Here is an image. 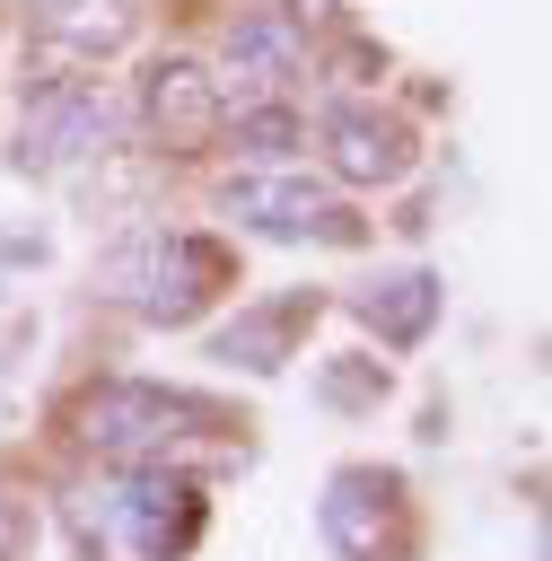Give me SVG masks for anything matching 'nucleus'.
Returning a JSON list of instances; mask_svg holds the SVG:
<instances>
[{
	"mask_svg": "<svg viewBox=\"0 0 552 561\" xmlns=\"http://www.w3.org/2000/svg\"><path fill=\"white\" fill-rule=\"evenodd\" d=\"M324 158H333V175H342V184H394V175L412 167V140H403V123L342 105V114L324 123Z\"/></svg>",
	"mask_w": 552,
	"mask_h": 561,
	"instance_id": "obj_9",
	"label": "nucleus"
},
{
	"mask_svg": "<svg viewBox=\"0 0 552 561\" xmlns=\"http://www.w3.org/2000/svg\"><path fill=\"white\" fill-rule=\"evenodd\" d=\"M219 105H272L289 79H298V18L289 9H254L228 26V53H219Z\"/></svg>",
	"mask_w": 552,
	"mask_h": 561,
	"instance_id": "obj_5",
	"label": "nucleus"
},
{
	"mask_svg": "<svg viewBox=\"0 0 552 561\" xmlns=\"http://www.w3.org/2000/svg\"><path fill=\"white\" fill-rule=\"evenodd\" d=\"M394 517H403L394 473L350 465V473L324 482V543H333L342 561H386V552H394Z\"/></svg>",
	"mask_w": 552,
	"mask_h": 561,
	"instance_id": "obj_7",
	"label": "nucleus"
},
{
	"mask_svg": "<svg viewBox=\"0 0 552 561\" xmlns=\"http://www.w3.org/2000/svg\"><path fill=\"white\" fill-rule=\"evenodd\" d=\"M114 140V105H105V88L96 79H70V88H53L35 114H26V131H18V167H70V158H88V149H105Z\"/></svg>",
	"mask_w": 552,
	"mask_h": 561,
	"instance_id": "obj_6",
	"label": "nucleus"
},
{
	"mask_svg": "<svg viewBox=\"0 0 552 561\" xmlns=\"http://www.w3.org/2000/svg\"><path fill=\"white\" fill-rule=\"evenodd\" d=\"M140 114H149V131H158L166 149H193V140L219 131V79H210L202 61H184V53H166V61H149V79H140Z\"/></svg>",
	"mask_w": 552,
	"mask_h": 561,
	"instance_id": "obj_8",
	"label": "nucleus"
},
{
	"mask_svg": "<svg viewBox=\"0 0 552 561\" xmlns=\"http://www.w3.org/2000/svg\"><path fill=\"white\" fill-rule=\"evenodd\" d=\"M26 543H35L26 508H18V500H0V561H26Z\"/></svg>",
	"mask_w": 552,
	"mask_h": 561,
	"instance_id": "obj_15",
	"label": "nucleus"
},
{
	"mask_svg": "<svg viewBox=\"0 0 552 561\" xmlns=\"http://www.w3.org/2000/svg\"><path fill=\"white\" fill-rule=\"evenodd\" d=\"M359 316H368V333H377V342L412 351V342L438 324V280H429V272H394V280L359 289Z\"/></svg>",
	"mask_w": 552,
	"mask_h": 561,
	"instance_id": "obj_11",
	"label": "nucleus"
},
{
	"mask_svg": "<svg viewBox=\"0 0 552 561\" xmlns=\"http://www.w3.org/2000/svg\"><path fill=\"white\" fill-rule=\"evenodd\" d=\"M228 219H245L254 237H324V245H359V210L333 202L307 175H237L228 184Z\"/></svg>",
	"mask_w": 552,
	"mask_h": 561,
	"instance_id": "obj_4",
	"label": "nucleus"
},
{
	"mask_svg": "<svg viewBox=\"0 0 552 561\" xmlns=\"http://www.w3.org/2000/svg\"><path fill=\"white\" fill-rule=\"evenodd\" d=\"M342 0H289V18H333Z\"/></svg>",
	"mask_w": 552,
	"mask_h": 561,
	"instance_id": "obj_16",
	"label": "nucleus"
},
{
	"mask_svg": "<svg viewBox=\"0 0 552 561\" xmlns=\"http://www.w3.org/2000/svg\"><path fill=\"white\" fill-rule=\"evenodd\" d=\"M377 386H386V368H333V377H324L333 403H359V394H377Z\"/></svg>",
	"mask_w": 552,
	"mask_h": 561,
	"instance_id": "obj_14",
	"label": "nucleus"
},
{
	"mask_svg": "<svg viewBox=\"0 0 552 561\" xmlns=\"http://www.w3.org/2000/svg\"><path fill=\"white\" fill-rule=\"evenodd\" d=\"M237 149L245 158H263V167H280L289 149H298V114L272 96V105H237Z\"/></svg>",
	"mask_w": 552,
	"mask_h": 561,
	"instance_id": "obj_13",
	"label": "nucleus"
},
{
	"mask_svg": "<svg viewBox=\"0 0 552 561\" xmlns=\"http://www.w3.org/2000/svg\"><path fill=\"white\" fill-rule=\"evenodd\" d=\"M61 517L88 561H175L202 535V491L166 465H123L105 482H79Z\"/></svg>",
	"mask_w": 552,
	"mask_h": 561,
	"instance_id": "obj_1",
	"label": "nucleus"
},
{
	"mask_svg": "<svg viewBox=\"0 0 552 561\" xmlns=\"http://www.w3.org/2000/svg\"><path fill=\"white\" fill-rule=\"evenodd\" d=\"M79 438L114 465H158L166 447H184L193 430H219V412L202 394H175V386H149V377H114L96 394H79Z\"/></svg>",
	"mask_w": 552,
	"mask_h": 561,
	"instance_id": "obj_3",
	"label": "nucleus"
},
{
	"mask_svg": "<svg viewBox=\"0 0 552 561\" xmlns=\"http://www.w3.org/2000/svg\"><path fill=\"white\" fill-rule=\"evenodd\" d=\"M35 35L96 61V53H114L131 35V0H35Z\"/></svg>",
	"mask_w": 552,
	"mask_h": 561,
	"instance_id": "obj_10",
	"label": "nucleus"
},
{
	"mask_svg": "<svg viewBox=\"0 0 552 561\" xmlns=\"http://www.w3.org/2000/svg\"><path fill=\"white\" fill-rule=\"evenodd\" d=\"M219 289H228V245L193 228H140L105 254V298H123L149 324H193Z\"/></svg>",
	"mask_w": 552,
	"mask_h": 561,
	"instance_id": "obj_2",
	"label": "nucleus"
},
{
	"mask_svg": "<svg viewBox=\"0 0 552 561\" xmlns=\"http://www.w3.org/2000/svg\"><path fill=\"white\" fill-rule=\"evenodd\" d=\"M315 316V298H272V307H245L228 333H219V359H245V368H280L289 359V333Z\"/></svg>",
	"mask_w": 552,
	"mask_h": 561,
	"instance_id": "obj_12",
	"label": "nucleus"
}]
</instances>
